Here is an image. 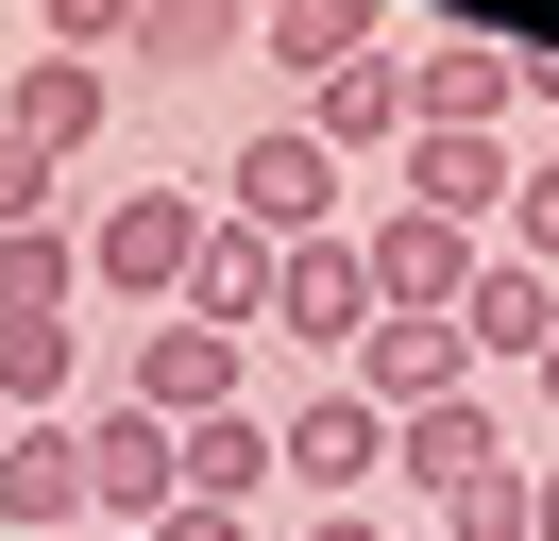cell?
Wrapping results in <instances>:
<instances>
[{
	"label": "cell",
	"instance_id": "obj_4",
	"mask_svg": "<svg viewBox=\"0 0 559 541\" xmlns=\"http://www.w3.org/2000/svg\"><path fill=\"white\" fill-rule=\"evenodd\" d=\"M103 389L153 406V423H204V406H254V338H221V322H136Z\"/></svg>",
	"mask_w": 559,
	"mask_h": 541
},
{
	"label": "cell",
	"instance_id": "obj_17",
	"mask_svg": "<svg viewBox=\"0 0 559 541\" xmlns=\"http://www.w3.org/2000/svg\"><path fill=\"white\" fill-rule=\"evenodd\" d=\"M254 51L272 68H356V51H390V0H254Z\"/></svg>",
	"mask_w": 559,
	"mask_h": 541
},
{
	"label": "cell",
	"instance_id": "obj_6",
	"mask_svg": "<svg viewBox=\"0 0 559 541\" xmlns=\"http://www.w3.org/2000/svg\"><path fill=\"white\" fill-rule=\"evenodd\" d=\"M272 473L306 507H356L390 473V406H356V389H306V406H272Z\"/></svg>",
	"mask_w": 559,
	"mask_h": 541
},
{
	"label": "cell",
	"instance_id": "obj_15",
	"mask_svg": "<svg viewBox=\"0 0 559 541\" xmlns=\"http://www.w3.org/2000/svg\"><path fill=\"white\" fill-rule=\"evenodd\" d=\"M306 135L322 153H407V51H356L306 85Z\"/></svg>",
	"mask_w": 559,
	"mask_h": 541
},
{
	"label": "cell",
	"instance_id": "obj_2",
	"mask_svg": "<svg viewBox=\"0 0 559 541\" xmlns=\"http://www.w3.org/2000/svg\"><path fill=\"white\" fill-rule=\"evenodd\" d=\"M204 203H221L238 237H272V254H288V237H340V153H322L306 119H254L238 153L204 169Z\"/></svg>",
	"mask_w": 559,
	"mask_h": 541
},
{
	"label": "cell",
	"instance_id": "obj_24",
	"mask_svg": "<svg viewBox=\"0 0 559 541\" xmlns=\"http://www.w3.org/2000/svg\"><path fill=\"white\" fill-rule=\"evenodd\" d=\"M35 220H69V169H51V153H17V135H0V237H35Z\"/></svg>",
	"mask_w": 559,
	"mask_h": 541
},
{
	"label": "cell",
	"instance_id": "obj_14",
	"mask_svg": "<svg viewBox=\"0 0 559 541\" xmlns=\"http://www.w3.org/2000/svg\"><path fill=\"white\" fill-rule=\"evenodd\" d=\"M170 457H187V507H272V406H204V423H170Z\"/></svg>",
	"mask_w": 559,
	"mask_h": 541
},
{
	"label": "cell",
	"instance_id": "obj_26",
	"mask_svg": "<svg viewBox=\"0 0 559 541\" xmlns=\"http://www.w3.org/2000/svg\"><path fill=\"white\" fill-rule=\"evenodd\" d=\"M153 541H254V525H238V507H170Z\"/></svg>",
	"mask_w": 559,
	"mask_h": 541
},
{
	"label": "cell",
	"instance_id": "obj_22",
	"mask_svg": "<svg viewBox=\"0 0 559 541\" xmlns=\"http://www.w3.org/2000/svg\"><path fill=\"white\" fill-rule=\"evenodd\" d=\"M424 541H525V457L457 473V491H424Z\"/></svg>",
	"mask_w": 559,
	"mask_h": 541
},
{
	"label": "cell",
	"instance_id": "obj_3",
	"mask_svg": "<svg viewBox=\"0 0 559 541\" xmlns=\"http://www.w3.org/2000/svg\"><path fill=\"white\" fill-rule=\"evenodd\" d=\"M69 423H85V525L153 541V525L187 507V457H170V423H153V406H119V389H85Z\"/></svg>",
	"mask_w": 559,
	"mask_h": 541
},
{
	"label": "cell",
	"instance_id": "obj_32",
	"mask_svg": "<svg viewBox=\"0 0 559 541\" xmlns=\"http://www.w3.org/2000/svg\"><path fill=\"white\" fill-rule=\"evenodd\" d=\"M0 440H17V423H0Z\"/></svg>",
	"mask_w": 559,
	"mask_h": 541
},
{
	"label": "cell",
	"instance_id": "obj_13",
	"mask_svg": "<svg viewBox=\"0 0 559 541\" xmlns=\"http://www.w3.org/2000/svg\"><path fill=\"white\" fill-rule=\"evenodd\" d=\"M457 338H475V372H543V338H559V270L475 254V288H457Z\"/></svg>",
	"mask_w": 559,
	"mask_h": 541
},
{
	"label": "cell",
	"instance_id": "obj_16",
	"mask_svg": "<svg viewBox=\"0 0 559 541\" xmlns=\"http://www.w3.org/2000/svg\"><path fill=\"white\" fill-rule=\"evenodd\" d=\"M170 322H221V338H272V237L204 220V254H187V304Z\"/></svg>",
	"mask_w": 559,
	"mask_h": 541
},
{
	"label": "cell",
	"instance_id": "obj_9",
	"mask_svg": "<svg viewBox=\"0 0 559 541\" xmlns=\"http://www.w3.org/2000/svg\"><path fill=\"white\" fill-rule=\"evenodd\" d=\"M272 338H288V356H356V338H373L356 237H288V254H272Z\"/></svg>",
	"mask_w": 559,
	"mask_h": 541
},
{
	"label": "cell",
	"instance_id": "obj_10",
	"mask_svg": "<svg viewBox=\"0 0 559 541\" xmlns=\"http://www.w3.org/2000/svg\"><path fill=\"white\" fill-rule=\"evenodd\" d=\"M509 187H525V153H509V135H407V187H390V203H424V220L491 237V220H509Z\"/></svg>",
	"mask_w": 559,
	"mask_h": 541
},
{
	"label": "cell",
	"instance_id": "obj_31",
	"mask_svg": "<svg viewBox=\"0 0 559 541\" xmlns=\"http://www.w3.org/2000/svg\"><path fill=\"white\" fill-rule=\"evenodd\" d=\"M543 119H559V101H543Z\"/></svg>",
	"mask_w": 559,
	"mask_h": 541
},
{
	"label": "cell",
	"instance_id": "obj_28",
	"mask_svg": "<svg viewBox=\"0 0 559 541\" xmlns=\"http://www.w3.org/2000/svg\"><path fill=\"white\" fill-rule=\"evenodd\" d=\"M306 541H407V525H373V507H322V525Z\"/></svg>",
	"mask_w": 559,
	"mask_h": 541
},
{
	"label": "cell",
	"instance_id": "obj_29",
	"mask_svg": "<svg viewBox=\"0 0 559 541\" xmlns=\"http://www.w3.org/2000/svg\"><path fill=\"white\" fill-rule=\"evenodd\" d=\"M543 423H559V338H543Z\"/></svg>",
	"mask_w": 559,
	"mask_h": 541
},
{
	"label": "cell",
	"instance_id": "obj_11",
	"mask_svg": "<svg viewBox=\"0 0 559 541\" xmlns=\"http://www.w3.org/2000/svg\"><path fill=\"white\" fill-rule=\"evenodd\" d=\"M0 541H85V423L0 440Z\"/></svg>",
	"mask_w": 559,
	"mask_h": 541
},
{
	"label": "cell",
	"instance_id": "obj_19",
	"mask_svg": "<svg viewBox=\"0 0 559 541\" xmlns=\"http://www.w3.org/2000/svg\"><path fill=\"white\" fill-rule=\"evenodd\" d=\"M238 51H254V0H136V68H170V85H204Z\"/></svg>",
	"mask_w": 559,
	"mask_h": 541
},
{
	"label": "cell",
	"instance_id": "obj_20",
	"mask_svg": "<svg viewBox=\"0 0 559 541\" xmlns=\"http://www.w3.org/2000/svg\"><path fill=\"white\" fill-rule=\"evenodd\" d=\"M390 457H407V491H457V473H491V457H509V423L457 389V406H407V423H390Z\"/></svg>",
	"mask_w": 559,
	"mask_h": 541
},
{
	"label": "cell",
	"instance_id": "obj_27",
	"mask_svg": "<svg viewBox=\"0 0 559 541\" xmlns=\"http://www.w3.org/2000/svg\"><path fill=\"white\" fill-rule=\"evenodd\" d=\"M525 541H559V457H525Z\"/></svg>",
	"mask_w": 559,
	"mask_h": 541
},
{
	"label": "cell",
	"instance_id": "obj_21",
	"mask_svg": "<svg viewBox=\"0 0 559 541\" xmlns=\"http://www.w3.org/2000/svg\"><path fill=\"white\" fill-rule=\"evenodd\" d=\"M0 322H85V237H69V220L0 237Z\"/></svg>",
	"mask_w": 559,
	"mask_h": 541
},
{
	"label": "cell",
	"instance_id": "obj_30",
	"mask_svg": "<svg viewBox=\"0 0 559 541\" xmlns=\"http://www.w3.org/2000/svg\"><path fill=\"white\" fill-rule=\"evenodd\" d=\"M85 541H119V525H85Z\"/></svg>",
	"mask_w": 559,
	"mask_h": 541
},
{
	"label": "cell",
	"instance_id": "obj_18",
	"mask_svg": "<svg viewBox=\"0 0 559 541\" xmlns=\"http://www.w3.org/2000/svg\"><path fill=\"white\" fill-rule=\"evenodd\" d=\"M85 406V322H0V423H69Z\"/></svg>",
	"mask_w": 559,
	"mask_h": 541
},
{
	"label": "cell",
	"instance_id": "obj_7",
	"mask_svg": "<svg viewBox=\"0 0 559 541\" xmlns=\"http://www.w3.org/2000/svg\"><path fill=\"white\" fill-rule=\"evenodd\" d=\"M525 101V34H441V51H407V135H509Z\"/></svg>",
	"mask_w": 559,
	"mask_h": 541
},
{
	"label": "cell",
	"instance_id": "obj_8",
	"mask_svg": "<svg viewBox=\"0 0 559 541\" xmlns=\"http://www.w3.org/2000/svg\"><path fill=\"white\" fill-rule=\"evenodd\" d=\"M103 119H119V68H85V51H17L0 68V135H17V153H103Z\"/></svg>",
	"mask_w": 559,
	"mask_h": 541
},
{
	"label": "cell",
	"instance_id": "obj_5",
	"mask_svg": "<svg viewBox=\"0 0 559 541\" xmlns=\"http://www.w3.org/2000/svg\"><path fill=\"white\" fill-rule=\"evenodd\" d=\"M475 254H491V237L424 220V203H373V220H356V270H373V322H457Z\"/></svg>",
	"mask_w": 559,
	"mask_h": 541
},
{
	"label": "cell",
	"instance_id": "obj_25",
	"mask_svg": "<svg viewBox=\"0 0 559 541\" xmlns=\"http://www.w3.org/2000/svg\"><path fill=\"white\" fill-rule=\"evenodd\" d=\"M35 17H51V51H85V68L136 51V0H35Z\"/></svg>",
	"mask_w": 559,
	"mask_h": 541
},
{
	"label": "cell",
	"instance_id": "obj_12",
	"mask_svg": "<svg viewBox=\"0 0 559 541\" xmlns=\"http://www.w3.org/2000/svg\"><path fill=\"white\" fill-rule=\"evenodd\" d=\"M340 389H356V406H390V423H407V406H457V389H475V338H457V322H373Z\"/></svg>",
	"mask_w": 559,
	"mask_h": 541
},
{
	"label": "cell",
	"instance_id": "obj_23",
	"mask_svg": "<svg viewBox=\"0 0 559 541\" xmlns=\"http://www.w3.org/2000/svg\"><path fill=\"white\" fill-rule=\"evenodd\" d=\"M491 254H525V270H559V153L509 187V220H491Z\"/></svg>",
	"mask_w": 559,
	"mask_h": 541
},
{
	"label": "cell",
	"instance_id": "obj_1",
	"mask_svg": "<svg viewBox=\"0 0 559 541\" xmlns=\"http://www.w3.org/2000/svg\"><path fill=\"white\" fill-rule=\"evenodd\" d=\"M204 220H221L204 187H119L103 220H85V304L170 322V304H187V254H204Z\"/></svg>",
	"mask_w": 559,
	"mask_h": 541
}]
</instances>
